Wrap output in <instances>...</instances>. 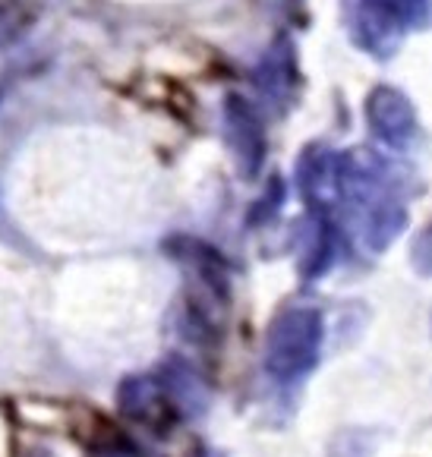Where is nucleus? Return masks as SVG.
<instances>
[{"label": "nucleus", "instance_id": "nucleus-1", "mask_svg": "<svg viewBox=\"0 0 432 457\" xmlns=\"http://www.w3.org/2000/svg\"><path fill=\"white\" fill-rule=\"evenodd\" d=\"M325 322L312 306H287L269 325L265 335V372L275 382L294 385L306 378L322 353Z\"/></svg>", "mask_w": 432, "mask_h": 457}, {"label": "nucleus", "instance_id": "nucleus-2", "mask_svg": "<svg viewBox=\"0 0 432 457\" xmlns=\"http://www.w3.org/2000/svg\"><path fill=\"white\" fill-rule=\"evenodd\" d=\"M224 127H228V145L234 152L237 164H240V174L256 177L265 158V136L256 111L244 98L230 95L228 108H224Z\"/></svg>", "mask_w": 432, "mask_h": 457}, {"label": "nucleus", "instance_id": "nucleus-3", "mask_svg": "<svg viewBox=\"0 0 432 457\" xmlns=\"http://www.w3.org/2000/svg\"><path fill=\"white\" fill-rule=\"evenodd\" d=\"M401 0H360L357 10V35L360 45L386 61L401 41V22H404Z\"/></svg>", "mask_w": 432, "mask_h": 457}, {"label": "nucleus", "instance_id": "nucleus-4", "mask_svg": "<svg viewBox=\"0 0 432 457\" xmlns=\"http://www.w3.org/2000/svg\"><path fill=\"white\" fill-rule=\"evenodd\" d=\"M370 127L382 142L395 148H407L417 139V117L411 101L395 88H378L370 98Z\"/></svg>", "mask_w": 432, "mask_h": 457}, {"label": "nucleus", "instance_id": "nucleus-5", "mask_svg": "<svg viewBox=\"0 0 432 457\" xmlns=\"http://www.w3.org/2000/svg\"><path fill=\"white\" fill-rule=\"evenodd\" d=\"M158 385L168 395L170 407H177L180 413H189V417H199L209 403V391H205V382L199 378V372L193 366H187L183 360H164L162 370H158Z\"/></svg>", "mask_w": 432, "mask_h": 457}, {"label": "nucleus", "instance_id": "nucleus-6", "mask_svg": "<svg viewBox=\"0 0 432 457\" xmlns=\"http://www.w3.org/2000/svg\"><path fill=\"white\" fill-rule=\"evenodd\" d=\"M162 401H168V395H164V388L158 385V378H152V376H129V378H123V385L117 388V407H120L127 417L139 420V423H158V417H162Z\"/></svg>", "mask_w": 432, "mask_h": 457}, {"label": "nucleus", "instance_id": "nucleus-7", "mask_svg": "<svg viewBox=\"0 0 432 457\" xmlns=\"http://www.w3.org/2000/svg\"><path fill=\"white\" fill-rule=\"evenodd\" d=\"M413 262H417L420 271L432 275V230H426L417 240V246H413Z\"/></svg>", "mask_w": 432, "mask_h": 457}, {"label": "nucleus", "instance_id": "nucleus-8", "mask_svg": "<svg viewBox=\"0 0 432 457\" xmlns=\"http://www.w3.org/2000/svg\"><path fill=\"white\" fill-rule=\"evenodd\" d=\"M104 457H139V454H136V451H127V448H111Z\"/></svg>", "mask_w": 432, "mask_h": 457}]
</instances>
